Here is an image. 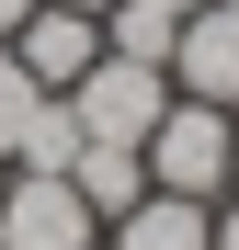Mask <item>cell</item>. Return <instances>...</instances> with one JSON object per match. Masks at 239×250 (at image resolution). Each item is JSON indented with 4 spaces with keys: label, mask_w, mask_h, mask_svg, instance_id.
Masks as SVG:
<instances>
[{
    "label": "cell",
    "mask_w": 239,
    "mask_h": 250,
    "mask_svg": "<svg viewBox=\"0 0 239 250\" xmlns=\"http://www.w3.org/2000/svg\"><path fill=\"white\" fill-rule=\"evenodd\" d=\"M228 125L239 114H217V103H159V125L137 137V159H148V193H182V205H217L228 193Z\"/></svg>",
    "instance_id": "1"
},
{
    "label": "cell",
    "mask_w": 239,
    "mask_h": 250,
    "mask_svg": "<svg viewBox=\"0 0 239 250\" xmlns=\"http://www.w3.org/2000/svg\"><path fill=\"white\" fill-rule=\"evenodd\" d=\"M68 125H80V137H103V148H137L148 137V125H159V103H171V68H148V57H91V68H80L68 80Z\"/></svg>",
    "instance_id": "2"
},
{
    "label": "cell",
    "mask_w": 239,
    "mask_h": 250,
    "mask_svg": "<svg viewBox=\"0 0 239 250\" xmlns=\"http://www.w3.org/2000/svg\"><path fill=\"white\" fill-rule=\"evenodd\" d=\"M0 250H103V216L68 193V171H12L0 182Z\"/></svg>",
    "instance_id": "3"
},
{
    "label": "cell",
    "mask_w": 239,
    "mask_h": 250,
    "mask_svg": "<svg viewBox=\"0 0 239 250\" xmlns=\"http://www.w3.org/2000/svg\"><path fill=\"white\" fill-rule=\"evenodd\" d=\"M171 91L182 103H217V114H239V12H194L182 34H171Z\"/></svg>",
    "instance_id": "4"
},
{
    "label": "cell",
    "mask_w": 239,
    "mask_h": 250,
    "mask_svg": "<svg viewBox=\"0 0 239 250\" xmlns=\"http://www.w3.org/2000/svg\"><path fill=\"white\" fill-rule=\"evenodd\" d=\"M12 57H23L34 91H68V80L103 57V23H91V12H57V0H34V12L12 23Z\"/></svg>",
    "instance_id": "5"
},
{
    "label": "cell",
    "mask_w": 239,
    "mask_h": 250,
    "mask_svg": "<svg viewBox=\"0 0 239 250\" xmlns=\"http://www.w3.org/2000/svg\"><path fill=\"white\" fill-rule=\"evenodd\" d=\"M68 193H80V205L114 228L126 205H148V159H137V148H103V137H80V148H68Z\"/></svg>",
    "instance_id": "6"
},
{
    "label": "cell",
    "mask_w": 239,
    "mask_h": 250,
    "mask_svg": "<svg viewBox=\"0 0 239 250\" xmlns=\"http://www.w3.org/2000/svg\"><path fill=\"white\" fill-rule=\"evenodd\" d=\"M217 239V205H182V193H148L103 228V250H205Z\"/></svg>",
    "instance_id": "7"
},
{
    "label": "cell",
    "mask_w": 239,
    "mask_h": 250,
    "mask_svg": "<svg viewBox=\"0 0 239 250\" xmlns=\"http://www.w3.org/2000/svg\"><path fill=\"white\" fill-rule=\"evenodd\" d=\"M46 114H57V91H34V80H23V57L0 46V171L34 148V125H46Z\"/></svg>",
    "instance_id": "8"
},
{
    "label": "cell",
    "mask_w": 239,
    "mask_h": 250,
    "mask_svg": "<svg viewBox=\"0 0 239 250\" xmlns=\"http://www.w3.org/2000/svg\"><path fill=\"white\" fill-rule=\"evenodd\" d=\"M137 12H159V23H194V12H205V0H137Z\"/></svg>",
    "instance_id": "9"
},
{
    "label": "cell",
    "mask_w": 239,
    "mask_h": 250,
    "mask_svg": "<svg viewBox=\"0 0 239 250\" xmlns=\"http://www.w3.org/2000/svg\"><path fill=\"white\" fill-rule=\"evenodd\" d=\"M205 250H239V205H217V239H205Z\"/></svg>",
    "instance_id": "10"
},
{
    "label": "cell",
    "mask_w": 239,
    "mask_h": 250,
    "mask_svg": "<svg viewBox=\"0 0 239 250\" xmlns=\"http://www.w3.org/2000/svg\"><path fill=\"white\" fill-rule=\"evenodd\" d=\"M23 12H34V0H0V46H12V23H23Z\"/></svg>",
    "instance_id": "11"
},
{
    "label": "cell",
    "mask_w": 239,
    "mask_h": 250,
    "mask_svg": "<svg viewBox=\"0 0 239 250\" xmlns=\"http://www.w3.org/2000/svg\"><path fill=\"white\" fill-rule=\"evenodd\" d=\"M228 205H239V125H228Z\"/></svg>",
    "instance_id": "12"
},
{
    "label": "cell",
    "mask_w": 239,
    "mask_h": 250,
    "mask_svg": "<svg viewBox=\"0 0 239 250\" xmlns=\"http://www.w3.org/2000/svg\"><path fill=\"white\" fill-rule=\"evenodd\" d=\"M57 12H91V23H103V12H114V0H57Z\"/></svg>",
    "instance_id": "13"
},
{
    "label": "cell",
    "mask_w": 239,
    "mask_h": 250,
    "mask_svg": "<svg viewBox=\"0 0 239 250\" xmlns=\"http://www.w3.org/2000/svg\"><path fill=\"white\" fill-rule=\"evenodd\" d=\"M217 12H239V0H217Z\"/></svg>",
    "instance_id": "14"
},
{
    "label": "cell",
    "mask_w": 239,
    "mask_h": 250,
    "mask_svg": "<svg viewBox=\"0 0 239 250\" xmlns=\"http://www.w3.org/2000/svg\"><path fill=\"white\" fill-rule=\"evenodd\" d=\"M0 182H12V171H0Z\"/></svg>",
    "instance_id": "15"
}]
</instances>
